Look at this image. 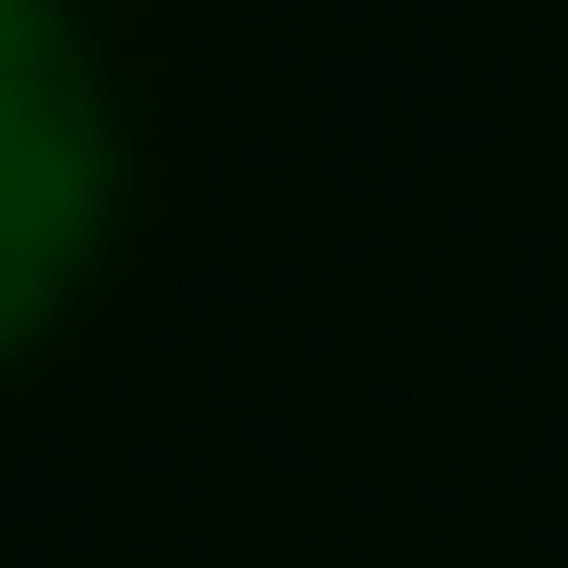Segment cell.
<instances>
[{"label": "cell", "instance_id": "obj_1", "mask_svg": "<svg viewBox=\"0 0 568 568\" xmlns=\"http://www.w3.org/2000/svg\"><path fill=\"white\" fill-rule=\"evenodd\" d=\"M83 222H98V111L28 0H0V347L55 305Z\"/></svg>", "mask_w": 568, "mask_h": 568}]
</instances>
